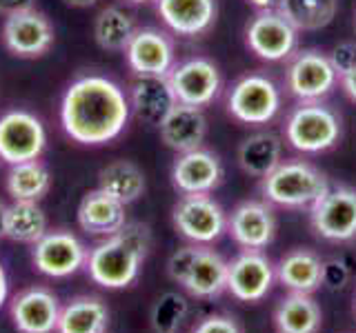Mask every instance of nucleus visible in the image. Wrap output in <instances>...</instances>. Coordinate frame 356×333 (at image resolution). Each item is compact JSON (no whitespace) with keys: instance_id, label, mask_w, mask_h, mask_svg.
Here are the masks:
<instances>
[{"instance_id":"nucleus-1","label":"nucleus","mask_w":356,"mask_h":333,"mask_svg":"<svg viewBox=\"0 0 356 333\" xmlns=\"http://www.w3.org/2000/svg\"><path fill=\"white\" fill-rule=\"evenodd\" d=\"M131 114L122 87L105 76H83L63 96L60 122L65 133L81 144H105L118 138Z\"/></svg>"},{"instance_id":"nucleus-2","label":"nucleus","mask_w":356,"mask_h":333,"mask_svg":"<svg viewBox=\"0 0 356 333\" xmlns=\"http://www.w3.org/2000/svg\"><path fill=\"white\" fill-rule=\"evenodd\" d=\"M149 227L125 225L114 236H107L103 242L87 253V273L103 289H125L140 273V264L149 249Z\"/></svg>"},{"instance_id":"nucleus-3","label":"nucleus","mask_w":356,"mask_h":333,"mask_svg":"<svg viewBox=\"0 0 356 333\" xmlns=\"http://www.w3.org/2000/svg\"><path fill=\"white\" fill-rule=\"evenodd\" d=\"M330 189L325 173H321L314 164L303 160H285L276 169L263 178L261 191L267 203L303 209L312 207Z\"/></svg>"},{"instance_id":"nucleus-4","label":"nucleus","mask_w":356,"mask_h":333,"mask_svg":"<svg viewBox=\"0 0 356 333\" xmlns=\"http://www.w3.org/2000/svg\"><path fill=\"white\" fill-rule=\"evenodd\" d=\"M285 138L296 151L321 153L332 149L341 138V120L318 100L303 103L292 111L285 125Z\"/></svg>"},{"instance_id":"nucleus-5","label":"nucleus","mask_w":356,"mask_h":333,"mask_svg":"<svg viewBox=\"0 0 356 333\" xmlns=\"http://www.w3.org/2000/svg\"><path fill=\"white\" fill-rule=\"evenodd\" d=\"M172 222L183 238L194 244H209L227 231V216L207 194L183 196L172 209Z\"/></svg>"},{"instance_id":"nucleus-6","label":"nucleus","mask_w":356,"mask_h":333,"mask_svg":"<svg viewBox=\"0 0 356 333\" xmlns=\"http://www.w3.org/2000/svg\"><path fill=\"white\" fill-rule=\"evenodd\" d=\"M229 114L245 125H265L281 109V92L272 78L263 74L243 76L227 98Z\"/></svg>"},{"instance_id":"nucleus-7","label":"nucleus","mask_w":356,"mask_h":333,"mask_svg":"<svg viewBox=\"0 0 356 333\" xmlns=\"http://www.w3.org/2000/svg\"><path fill=\"white\" fill-rule=\"evenodd\" d=\"M44 144H47V131L40 118L22 109L0 116V160L7 164L38 160Z\"/></svg>"},{"instance_id":"nucleus-8","label":"nucleus","mask_w":356,"mask_h":333,"mask_svg":"<svg viewBox=\"0 0 356 333\" xmlns=\"http://www.w3.org/2000/svg\"><path fill=\"white\" fill-rule=\"evenodd\" d=\"M312 209V229L321 238L345 242L356 236V191L350 187H330Z\"/></svg>"},{"instance_id":"nucleus-9","label":"nucleus","mask_w":356,"mask_h":333,"mask_svg":"<svg viewBox=\"0 0 356 333\" xmlns=\"http://www.w3.org/2000/svg\"><path fill=\"white\" fill-rule=\"evenodd\" d=\"M31 260L42 275L70 278L85 266L87 249L74 233L47 231L38 242H33Z\"/></svg>"},{"instance_id":"nucleus-10","label":"nucleus","mask_w":356,"mask_h":333,"mask_svg":"<svg viewBox=\"0 0 356 333\" xmlns=\"http://www.w3.org/2000/svg\"><path fill=\"white\" fill-rule=\"evenodd\" d=\"M172 92L181 105L198 107L214 103L220 94V74L218 67L207 58H189L172 67L167 74Z\"/></svg>"},{"instance_id":"nucleus-11","label":"nucleus","mask_w":356,"mask_h":333,"mask_svg":"<svg viewBox=\"0 0 356 333\" xmlns=\"http://www.w3.org/2000/svg\"><path fill=\"white\" fill-rule=\"evenodd\" d=\"M339 80V74L327 58V53L316 49H305L294 56V60L287 67L285 83L289 94L296 96L303 103H312L323 96H327Z\"/></svg>"},{"instance_id":"nucleus-12","label":"nucleus","mask_w":356,"mask_h":333,"mask_svg":"<svg viewBox=\"0 0 356 333\" xmlns=\"http://www.w3.org/2000/svg\"><path fill=\"white\" fill-rule=\"evenodd\" d=\"M276 280L270 258L256 249H245L227 262V291L241 302H259Z\"/></svg>"},{"instance_id":"nucleus-13","label":"nucleus","mask_w":356,"mask_h":333,"mask_svg":"<svg viewBox=\"0 0 356 333\" xmlns=\"http://www.w3.org/2000/svg\"><path fill=\"white\" fill-rule=\"evenodd\" d=\"M298 31L274 9L259 11L248 25L250 49L263 60L278 62L294 53Z\"/></svg>"},{"instance_id":"nucleus-14","label":"nucleus","mask_w":356,"mask_h":333,"mask_svg":"<svg viewBox=\"0 0 356 333\" xmlns=\"http://www.w3.org/2000/svg\"><path fill=\"white\" fill-rule=\"evenodd\" d=\"M3 42L11 53L20 56V58H38L51 47L54 27L47 16L36 9L18 11L5 20Z\"/></svg>"},{"instance_id":"nucleus-15","label":"nucleus","mask_w":356,"mask_h":333,"mask_svg":"<svg viewBox=\"0 0 356 333\" xmlns=\"http://www.w3.org/2000/svg\"><path fill=\"white\" fill-rule=\"evenodd\" d=\"M9 314L18 333H54L58 327L60 305L49 289L31 287L11 300Z\"/></svg>"},{"instance_id":"nucleus-16","label":"nucleus","mask_w":356,"mask_h":333,"mask_svg":"<svg viewBox=\"0 0 356 333\" xmlns=\"http://www.w3.org/2000/svg\"><path fill=\"white\" fill-rule=\"evenodd\" d=\"M127 98L134 116L152 127H161L167 114L178 105L167 76L136 74V78L129 85Z\"/></svg>"},{"instance_id":"nucleus-17","label":"nucleus","mask_w":356,"mask_h":333,"mask_svg":"<svg viewBox=\"0 0 356 333\" xmlns=\"http://www.w3.org/2000/svg\"><path fill=\"white\" fill-rule=\"evenodd\" d=\"M222 173L218 155L200 147L178 155L172 166V182L183 196L211 194L222 182Z\"/></svg>"},{"instance_id":"nucleus-18","label":"nucleus","mask_w":356,"mask_h":333,"mask_svg":"<svg viewBox=\"0 0 356 333\" xmlns=\"http://www.w3.org/2000/svg\"><path fill=\"white\" fill-rule=\"evenodd\" d=\"M227 231L234 242L241 244L243 249L261 251L276 236L274 211L267 203L248 200L232 211V216L227 218Z\"/></svg>"},{"instance_id":"nucleus-19","label":"nucleus","mask_w":356,"mask_h":333,"mask_svg":"<svg viewBox=\"0 0 356 333\" xmlns=\"http://www.w3.org/2000/svg\"><path fill=\"white\" fill-rule=\"evenodd\" d=\"M125 53L134 74L167 76L174 67V44L159 29H136Z\"/></svg>"},{"instance_id":"nucleus-20","label":"nucleus","mask_w":356,"mask_h":333,"mask_svg":"<svg viewBox=\"0 0 356 333\" xmlns=\"http://www.w3.org/2000/svg\"><path fill=\"white\" fill-rule=\"evenodd\" d=\"M161 138L170 149L185 153L203 147L207 133V118L203 109L178 103L161 122Z\"/></svg>"},{"instance_id":"nucleus-21","label":"nucleus","mask_w":356,"mask_h":333,"mask_svg":"<svg viewBox=\"0 0 356 333\" xmlns=\"http://www.w3.org/2000/svg\"><path fill=\"white\" fill-rule=\"evenodd\" d=\"M78 225L92 236H114L127 225L125 205L118 203L105 191H89L78 205Z\"/></svg>"},{"instance_id":"nucleus-22","label":"nucleus","mask_w":356,"mask_h":333,"mask_svg":"<svg viewBox=\"0 0 356 333\" xmlns=\"http://www.w3.org/2000/svg\"><path fill=\"white\" fill-rule=\"evenodd\" d=\"M159 14L172 31L198 36L214 25L216 0H159Z\"/></svg>"},{"instance_id":"nucleus-23","label":"nucleus","mask_w":356,"mask_h":333,"mask_svg":"<svg viewBox=\"0 0 356 333\" xmlns=\"http://www.w3.org/2000/svg\"><path fill=\"white\" fill-rule=\"evenodd\" d=\"M183 289L194 298H216L227 289V260L214 249L200 247Z\"/></svg>"},{"instance_id":"nucleus-24","label":"nucleus","mask_w":356,"mask_h":333,"mask_svg":"<svg viewBox=\"0 0 356 333\" xmlns=\"http://www.w3.org/2000/svg\"><path fill=\"white\" fill-rule=\"evenodd\" d=\"M276 278L292 293H312L321 287L323 260L309 249H294L278 262Z\"/></svg>"},{"instance_id":"nucleus-25","label":"nucleus","mask_w":356,"mask_h":333,"mask_svg":"<svg viewBox=\"0 0 356 333\" xmlns=\"http://www.w3.org/2000/svg\"><path fill=\"white\" fill-rule=\"evenodd\" d=\"M283 162V142L274 131H256L238 147V164L254 178L270 176Z\"/></svg>"},{"instance_id":"nucleus-26","label":"nucleus","mask_w":356,"mask_h":333,"mask_svg":"<svg viewBox=\"0 0 356 333\" xmlns=\"http://www.w3.org/2000/svg\"><path fill=\"white\" fill-rule=\"evenodd\" d=\"M109 325V311L100 298L81 296L60 309L58 333H105Z\"/></svg>"},{"instance_id":"nucleus-27","label":"nucleus","mask_w":356,"mask_h":333,"mask_svg":"<svg viewBox=\"0 0 356 333\" xmlns=\"http://www.w3.org/2000/svg\"><path fill=\"white\" fill-rule=\"evenodd\" d=\"M98 189L122 205H131L145 194V173L129 160H114L100 169Z\"/></svg>"},{"instance_id":"nucleus-28","label":"nucleus","mask_w":356,"mask_h":333,"mask_svg":"<svg viewBox=\"0 0 356 333\" xmlns=\"http://www.w3.org/2000/svg\"><path fill=\"white\" fill-rule=\"evenodd\" d=\"M274 320L278 333H318L323 314L309 293H292L281 300Z\"/></svg>"},{"instance_id":"nucleus-29","label":"nucleus","mask_w":356,"mask_h":333,"mask_svg":"<svg viewBox=\"0 0 356 333\" xmlns=\"http://www.w3.org/2000/svg\"><path fill=\"white\" fill-rule=\"evenodd\" d=\"M339 0H278L281 14L296 31H318L337 16Z\"/></svg>"},{"instance_id":"nucleus-30","label":"nucleus","mask_w":356,"mask_h":333,"mask_svg":"<svg viewBox=\"0 0 356 333\" xmlns=\"http://www.w3.org/2000/svg\"><path fill=\"white\" fill-rule=\"evenodd\" d=\"M47 233V216L33 200H14L7 207V238L22 244L38 242Z\"/></svg>"},{"instance_id":"nucleus-31","label":"nucleus","mask_w":356,"mask_h":333,"mask_svg":"<svg viewBox=\"0 0 356 333\" xmlns=\"http://www.w3.org/2000/svg\"><path fill=\"white\" fill-rule=\"evenodd\" d=\"M134 33H136V25L120 7H105L96 16L94 38L105 51H125Z\"/></svg>"},{"instance_id":"nucleus-32","label":"nucleus","mask_w":356,"mask_h":333,"mask_svg":"<svg viewBox=\"0 0 356 333\" xmlns=\"http://www.w3.org/2000/svg\"><path fill=\"white\" fill-rule=\"evenodd\" d=\"M51 178L49 171L38 160L11 164V171L7 176V191L14 200H38L49 191Z\"/></svg>"},{"instance_id":"nucleus-33","label":"nucleus","mask_w":356,"mask_h":333,"mask_svg":"<svg viewBox=\"0 0 356 333\" xmlns=\"http://www.w3.org/2000/svg\"><path fill=\"white\" fill-rule=\"evenodd\" d=\"M189 305L185 296L176 293V291H167L163 293L152 307L149 322L154 333H176L181 329L183 320L187 318Z\"/></svg>"},{"instance_id":"nucleus-34","label":"nucleus","mask_w":356,"mask_h":333,"mask_svg":"<svg viewBox=\"0 0 356 333\" xmlns=\"http://www.w3.org/2000/svg\"><path fill=\"white\" fill-rule=\"evenodd\" d=\"M200 247H196V244H192V247H183V249H178L170 255V260H167V275L172 278L174 282H178L183 287L185 282V278L189 273V269H192V264H194V258H196V253H198Z\"/></svg>"},{"instance_id":"nucleus-35","label":"nucleus","mask_w":356,"mask_h":333,"mask_svg":"<svg viewBox=\"0 0 356 333\" xmlns=\"http://www.w3.org/2000/svg\"><path fill=\"white\" fill-rule=\"evenodd\" d=\"M350 266L345 264L343 260H327L323 262V278H321V287L330 289V291H341L345 289V284L350 282Z\"/></svg>"},{"instance_id":"nucleus-36","label":"nucleus","mask_w":356,"mask_h":333,"mask_svg":"<svg viewBox=\"0 0 356 333\" xmlns=\"http://www.w3.org/2000/svg\"><path fill=\"white\" fill-rule=\"evenodd\" d=\"M327 58L334 67V71L341 76L350 74L352 69H356V40H345V42H339L337 47H334Z\"/></svg>"},{"instance_id":"nucleus-37","label":"nucleus","mask_w":356,"mask_h":333,"mask_svg":"<svg viewBox=\"0 0 356 333\" xmlns=\"http://www.w3.org/2000/svg\"><path fill=\"white\" fill-rule=\"evenodd\" d=\"M192 333H241V327L229 316H207L198 322Z\"/></svg>"},{"instance_id":"nucleus-38","label":"nucleus","mask_w":356,"mask_h":333,"mask_svg":"<svg viewBox=\"0 0 356 333\" xmlns=\"http://www.w3.org/2000/svg\"><path fill=\"white\" fill-rule=\"evenodd\" d=\"M33 3H36V0H0V14L11 16V14H18V11H27V9H33Z\"/></svg>"},{"instance_id":"nucleus-39","label":"nucleus","mask_w":356,"mask_h":333,"mask_svg":"<svg viewBox=\"0 0 356 333\" xmlns=\"http://www.w3.org/2000/svg\"><path fill=\"white\" fill-rule=\"evenodd\" d=\"M341 85H343V92L356 103V69H352L350 74L341 76Z\"/></svg>"},{"instance_id":"nucleus-40","label":"nucleus","mask_w":356,"mask_h":333,"mask_svg":"<svg viewBox=\"0 0 356 333\" xmlns=\"http://www.w3.org/2000/svg\"><path fill=\"white\" fill-rule=\"evenodd\" d=\"M7 296H9V280H7V271H5V264L0 260V309L7 302Z\"/></svg>"},{"instance_id":"nucleus-41","label":"nucleus","mask_w":356,"mask_h":333,"mask_svg":"<svg viewBox=\"0 0 356 333\" xmlns=\"http://www.w3.org/2000/svg\"><path fill=\"white\" fill-rule=\"evenodd\" d=\"M7 238V207L0 203V240Z\"/></svg>"},{"instance_id":"nucleus-42","label":"nucleus","mask_w":356,"mask_h":333,"mask_svg":"<svg viewBox=\"0 0 356 333\" xmlns=\"http://www.w3.org/2000/svg\"><path fill=\"white\" fill-rule=\"evenodd\" d=\"M63 3H65L67 7L85 9V7H92V5H96V3H98V0H63Z\"/></svg>"},{"instance_id":"nucleus-43","label":"nucleus","mask_w":356,"mask_h":333,"mask_svg":"<svg viewBox=\"0 0 356 333\" xmlns=\"http://www.w3.org/2000/svg\"><path fill=\"white\" fill-rule=\"evenodd\" d=\"M250 5H254L256 9H261V11H265V9H272V5H274V0H248Z\"/></svg>"},{"instance_id":"nucleus-44","label":"nucleus","mask_w":356,"mask_h":333,"mask_svg":"<svg viewBox=\"0 0 356 333\" xmlns=\"http://www.w3.org/2000/svg\"><path fill=\"white\" fill-rule=\"evenodd\" d=\"M129 3H147V0H129Z\"/></svg>"},{"instance_id":"nucleus-45","label":"nucleus","mask_w":356,"mask_h":333,"mask_svg":"<svg viewBox=\"0 0 356 333\" xmlns=\"http://www.w3.org/2000/svg\"><path fill=\"white\" fill-rule=\"evenodd\" d=\"M354 311H356V302H354Z\"/></svg>"}]
</instances>
